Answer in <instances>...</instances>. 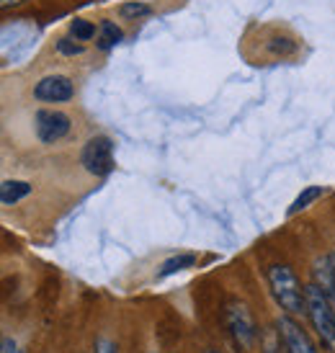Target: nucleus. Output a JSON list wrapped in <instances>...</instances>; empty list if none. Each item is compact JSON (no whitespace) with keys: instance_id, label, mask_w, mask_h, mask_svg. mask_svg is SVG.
I'll return each mask as SVG.
<instances>
[{"instance_id":"nucleus-1","label":"nucleus","mask_w":335,"mask_h":353,"mask_svg":"<svg viewBox=\"0 0 335 353\" xmlns=\"http://www.w3.org/2000/svg\"><path fill=\"white\" fill-rule=\"evenodd\" d=\"M268 286L274 292V299L278 302V307L284 310L286 314H307V294L296 274L292 271V265L286 263H274L268 265Z\"/></svg>"},{"instance_id":"nucleus-2","label":"nucleus","mask_w":335,"mask_h":353,"mask_svg":"<svg viewBox=\"0 0 335 353\" xmlns=\"http://www.w3.org/2000/svg\"><path fill=\"white\" fill-rule=\"evenodd\" d=\"M305 294L307 317H309V323L315 327L320 343L325 345L330 353H335V307L330 304V299L323 294V289L317 284L305 286Z\"/></svg>"},{"instance_id":"nucleus-3","label":"nucleus","mask_w":335,"mask_h":353,"mask_svg":"<svg viewBox=\"0 0 335 353\" xmlns=\"http://www.w3.org/2000/svg\"><path fill=\"white\" fill-rule=\"evenodd\" d=\"M80 165L96 178L109 176L111 170L116 168V160H114V139L103 137V134L88 139L83 152H80Z\"/></svg>"},{"instance_id":"nucleus-4","label":"nucleus","mask_w":335,"mask_h":353,"mask_svg":"<svg viewBox=\"0 0 335 353\" xmlns=\"http://www.w3.org/2000/svg\"><path fill=\"white\" fill-rule=\"evenodd\" d=\"M227 327L230 333L235 338V343L243 348V351H250L253 345L258 343V327L253 314L247 310V304L243 302H230L227 304V312H225Z\"/></svg>"},{"instance_id":"nucleus-5","label":"nucleus","mask_w":335,"mask_h":353,"mask_svg":"<svg viewBox=\"0 0 335 353\" xmlns=\"http://www.w3.org/2000/svg\"><path fill=\"white\" fill-rule=\"evenodd\" d=\"M70 129H72V121L59 108H39L34 114V132L44 145H54L59 139H65L70 134Z\"/></svg>"},{"instance_id":"nucleus-6","label":"nucleus","mask_w":335,"mask_h":353,"mask_svg":"<svg viewBox=\"0 0 335 353\" xmlns=\"http://www.w3.org/2000/svg\"><path fill=\"white\" fill-rule=\"evenodd\" d=\"M276 330H278V338H281L284 353H317L315 343L309 341V335L302 330V325L296 323L292 314L278 317Z\"/></svg>"},{"instance_id":"nucleus-7","label":"nucleus","mask_w":335,"mask_h":353,"mask_svg":"<svg viewBox=\"0 0 335 353\" xmlns=\"http://www.w3.org/2000/svg\"><path fill=\"white\" fill-rule=\"evenodd\" d=\"M75 96V83L68 75H44L34 85V99L41 103H65Z\"/></svg>"},{"instance_id":"nucleus-8","label":"nucleus","mask_w":335,"mask_h":353,"mask_svg":"<svg viewBox=\"0 0 335 353\" xmlns=\"http://www.w3.org/2000/svg\"><path fill=\"white\" fill-rule=\"evenodd\" d=\"M31 194V183L26 181H3L0 186V204L3 206H13L19 204L21 199H26Z\"/></svg>"},{"instance_id":"nucleus-9","label":"nucleus","mask_w":335,"mask_h":353,"mask_svg":"<svg viewBox=\"0 0 335 353\" xmlns=\"http://www.w3.org/2000/svg\"><path fill=\"white\" fill-rule=\"evenodd\" d=\"M121 39H124V31L119 29L114 21H103L99 26V34H96V47H99L101 52H109V50H114Z\"/></svg>"},{"instance_id":"nucleus-10","label":"nucleus","mask_w":335,"mask_h":353,"mask_svg":"<svg viewBox=\"0 0 335 353\" xmlns=\"http://www.w3.org/2000/svg\"><path fill=\"white\" fill-rule=\"evenodd\" d=\"M196 261H199V258L194 253H178V255H173V258H168L165 263L160 265L158 279H168V276L178 274V271L194 268V265H196Z\"/></svg>"},{"instance_id":"nucleus-11","label":"nucleus","mask_w":335,"mask_h":353,"mask_svg":"<svg viewBox=\"0 0 335 353\" xmlns=\"http://www.w3.org/2000/svg\"><path fill=\"white\" fill-rule=\"evenodd\" d=\"M323 194H325V188H323V186H307V188H302V194H299V196L292 201V206H289V212H286V214L294 216V214H299V212H305L307 206L315 204V201L323 196Z\"/></svg>"},{"instance_id":"nucleus-12","label":"nucleus","mask_w":335,"mask_h":353,"mask_svg":"<svg viewBox=\"0 0 335 353\" xmlns=\"http://www.w3.org/2000/svg\"><path fill=\"white\" fill-rule=\"evenodd\" d=\"M70 34H72V39H78V41H90L96 34H99V29H96L90 21L75 19L72 23H70Z\"/></svg>"},{"instance_id":"nucleus-13","label":"nucleus","mask_w":335,"mask_h":353,"mask_svg":"<svg viewBox=\"0 0 335 353\" xmlns=\"http://www.w3.org/2000/svg\"><path fill=\"white\" fill-rule=\"evenodd\" d=\"M119 13H121V16H124V19H142V16H150V6L148 3H137V0H134V3H124V6H121V8H119Z\"/></svg>"},{"instance_id":"nucleus-14","label":"nucleus","mask_w":335,"mask_h":353,"mask_svg":"<svg viewBox=\"0 0 335 353\" xmlns=\"http://www.w3.org/2000/svg\"><path fill=\"white\" fill-rule=\"evenodd\" d=\"M83 41L72 39V37H62V39L57 41V52L59 54H65V57H75V54H83Z\"/></svg>"},{"instance_id":"nucleus-15","label":"nucleus","mask_w":335,"mask_h":353,"mask_svg":"<svg viewBox=\"0 0 335 353\" xmlns=\"http://www.w3.org/2000/svg\"><path fill=\"white\" fill-rule=\"evenodd\" d=\"M268 50L276 52V54H292L296 50V44L292 39H286V37H276V39H271Z\"/></svg>"},{"instance_id":"nucleus-16","label":"nucleus","mask_w":335,"mask_h":353,"mask_svg":"<svg viewBox=\"0 0 335 353\" xmlns=\"http://www.w3.org/2000/svg\"><path fill=\"white\" fill-rule=\"evenodd\" d=\"M96 353H116V343L109 338H99L96 341Z\"/></svg>"},{"instance_id":"nucleus-17","label":"nucleus","mask_w":335,"mask_h":353,"mask_svg":"<svg viewBox=\"0 0 335 353\" xmlns=\"http://www.w3.org/2000/svg\"><path fill=\"white\" fill-rule=\"evenodd\" d=\"M0 353H23L19 348V345H16V341H10V338H3V351Z\"/></svg>"},{"instance_id":"nucleus-18","label":"nucleus","mask_w":335,"mask_h":353,"mask_svg":"<svg viewBox=\"0 0 335 353\" xmlns=\"http://www.w3.org/2000/svg\"><path fill=\"white\" fill-rule=\"evenodd\" d=\"M23 0H0V8H10V6H19Z\"/></svg>"},{"instance_id":"nucleus-19","label":"nucleus","mask_w":335,"mask_h":353,"mask_svg":"<svg viewBox=\"0 0 335 353\" xmlns=\"http://www.w3.org/2000/svg\"><path fill=\"white\" fill-rule=\"evenodd\" d=\"M330 258H333V271H335V250L330 253Z\"/></svg>"},{"instance_id":"nucleus-20","label":"nucleus","mask_w":335,"mask_h":353,"mask_svg":"<svg viewBox=\"0 0 335 353\" xmlns=\"http://www.w3.org/2000/svg\"><path fill=\"white\" fill-rule=\"evenodd\" d=\"M207 353H217V351H207Z\"/></svg>"}]
</instances>
